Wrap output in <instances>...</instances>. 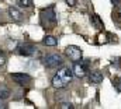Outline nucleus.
<instances>
[{"label":"nucleus","mask_w":121,"mask_h":109,"mask_svg":"<svg viewBox=\"0 0 121 109\" xmlns=\"http://www.w3.org/2000/svg\"><path fill=\"white\" fill-rule=\"evenodd\" d=\"M59 108H62V109H73V105H72L70 102H62Z\"/></svg>","instance_id":"nucleus-16"},{"label":"nucleus","mask_w":121,"mask_h":109,"mask_svg":"<svg viewBox=\"0 0 121 109\" xmlns=\"http://www.w3.org/2000/svg\"><path fill=\"white\" fill-rule=\"evenodd\" d=\"M113 85H114V88H116L118 92H121V76L120 77H116V78L113 80Z\"/></svg>","instance_id":"nucleus-14"},{"label":"nucleus","mask_w":121,"mask_h":109,"mask_svg":"<svg viewBox=\"0 0 121 109\" xmlns=\"http://www.w3.org/2000/svg\"><path fill=\"white\" fill-rule=\"evenodd\" d=\"M111 3H113L114 6H118V4H120V0H111Z\"/></svg>","instance_id":"nucleus-19"},{"label":"nucleus","mask_w":121,"mask_h":109,"mask_svg":"<svg viewBox=\"0 0 121 109\" xmlns=\"http://www.w3.org/2000/svg\"><path fill=\"white\" fill-rule=\"evenodd\" d=\"M16 51H17V53L18 54H21V56H27V57H32V56H35V54L38 53L37 46L32 45V43H21V45L17 46Z\"/></svg>","instance_id":"nucleus-4"},{"label":"nucleus","mask_w":121,"mask_h":109,"mask_svg":"<svg viewBox=\"0 0 121 109\" xmlns=\"http://www.w3.org/2000/svg\"><path fill=\"white\" fill-rule=\"evenodd\" d=\"M6 66V56L3 54V52L0 51V69Z\"/></svg>","instance_id":"nucleus-15"},{"label":"nucleus","mask_w":121,"mask_h":109,"mask_svg":"<svg viewBox=\"0 0 121 109\" xmlns=\"http://www.w3.org/2000/svg\"><path fill=\"white\" fill-rule=\"evenodd\" d=\"M72 70H73V74H75L78 78L86 77V74H87V60H86V63H82V60H80V63L75 62Z\"/></svg>","instance_id":"nucleus-6"},{"label":"nucleus","mask_w":121,"mask_h":109,"mask_svg":"<svg viewBox=\"0 0 121 109\" xmlns=\"http://www.w3.org/2000/svg\"><path fill=\"white\" fill-rule=\"evenodd\" d=\"M73 70H70L69 67H62L59 71L54 76V78H52V87L54 88H65L69 82L72 81V78H73Z\"/></svg>","instance_id":"nucleus-1"},{"label":"nucleus","mask_w":121,"mask_h":109,"mask_svg":"<svg viewBox=\"0 0 121 109\" xmlns=\"http://www.w3.org/2000/svg\"><path fill=\"white\" fill-rule=\"evenodd\" d=\"M116 16H117L118 18H121V4H118V6H117V10H116Z\"/></svg>","instance_id":"nucleus-17"},{"label":"nucleus","mask_w":121,"mask_h":109,"mask_svg":"<svg viewBox=\"0 0 121 109\" xmlns=\"http://www.w3.org/2000/svg\"><path fill=\"white\" fill-rule=\"evenodd\" d=\"M17 3L20 7H26V8L32 6V0H17Z\"/></svg>","instance_id":"nucleus-13"},{"label":"nucleus","mask_w":121,"mask_h":109,"mask_svg":"<svg viewBox=\"0 0 121 109\" xmlns=\"http://www.w3.org/2000/svg\"><path fill=\"white\" fill-rule=\"evenodd\" d=\"M44 45H47V46H56L58 45V39L55 36L48 35V36L44 38Z\"/></svg>","instance_id":"nucleus-12"},{"label":"nucleus","mask_w":121,"mask_h":109,"mask_svg":"<svg viewBox=\"0 0 121 109\" xmlns=\"http://www.w3.org/2000/svg\"><path fill=\"white\" fill-rule=\"evenodd\" d=\"M10 90L4 85V84H0V99L1 101H4V99H7L9 97H10Z\"/></svg>","instance_id":"nucleus-11"},{"label":"nucleus","mask_w":121,"mask_h":109,"mask_svg":"<svg viewBox=\"0 0 121 109\" xmlns=\"http://www.w3.org/2000/svg\"><path fill=\"white\" fill-rule=\"evenodd\" d=\"M0 108H7L6 105H3V104H0Z\"/></svg>","instance_id":"nucleus-20"},{"label":"nucleus","mask_w":121,"mask_h":109,"mask_svg":"<svg viewBox=\"0 0 121 109\" xmlns=\"http://www.w3.org/2000/svg\"><path fill=\"white\" fill-rule=\"evenodd\" d=\"M9 14H10V17L14 20V21H17V23H20V21H23V13L17 8V7H9Z\"/></svg>","instance_id":"nucleus-9"},{"label":"nucleus","mask_w":121,"mask_h":109,"mask_svg":"<svg viewBox=\"0 0 121 109\" xmlns=\"http://www.w3.org/2000/svg\"><path fill=\"white\" fill-rule=\"evenodd\" d=\"M44 64L48 67V69H56V67H59L63 64V59H62V56L60 54H47L45 56V59H44Z\"/></svg>","instance_id":"nucleus-3"},{"label":"nucleus","mask_w":121,"mask_h":109,"mask_svg":"<svg viewBox=\"0 0 121 109\" xmlns=\"http://www.w3.org/2000/svg\"><path fill=\"white\" fill-rule=\"evenodd\" d=\"M66 3H68L69 6H75V4H76V0H66Z\"/></svg>","instance_id":"nucleus-18"},{"label":"nucleus","mask_w":121,"mask_h":109,"mask_svg":"<svg viewBox=\"0 0 121 109\" xmlns=\"http://www.w3.org/2000/svg\"><path fill=\"white\" fill-rule=\"evenodd\" d=\"M90 23H91V25H93L94 28H97V29H103V28H104L103 21H101V20H100V17H99V16H96V14L90 16Z\"/></svg>","instance_id":"nucleus-10"},{"label":"nucleus","mask_w":121,"mask_h":109,"mask_svg":"<svg viewBox=\"0 0 121 109\" xmlns=\"http://www.w3.org/2000/svg\"><path fill=\"white\" fill-rule=\"evenodd\" d=\"M103 80H104V76H103L100 71H93V73L89 74V81H90V84H93V85L101 84Z\"/></svg>","instance_id":"nucleus-8"},{"label":"nucleus","mask_w":121,"mask_h":109,"mask_svg":"<svg viewBox=\"0 0 121 109\" xmlns=\"http://www.w3.org/2000/svg\"><path fill=\"white\" fill-rule=\"evenodd\" d=\"M11 78L13 81L18 85H27L31 82V76L26 74V73H13L11 74Z\"/></svg>","instance_id":"nucleus-7"},{"label":"nucleus","mask_w":121,"mask_h":109,"mask_svg":"<svg viewBox=\"0 0 121 109\" xmlns=\"http://www.w3.org/2000/svg\"><path fill=\"white\" fill-rule=\"evenodd\" d=\"M41 21L45 27H51V25H55L58 18H56V14H55V8L54 6H49L44 10H41Z\"/></svg>","instance_id":"nucleus-2"},{"label":"nucleus","mask_w":121,"mask_h":109,"mask_svg":"<svg viewBox=\"0 0 121 109\" xmlns=\"http://www.w3.org/2000/svg\"><path fill=\"white\" fill-rule=\"evenodd\" d=\"M65 52H66V56H68L72 62H80L82 57H83L82 49H80L79 46H76V45H69Z\"/></svg>","instance_id":"nucleus-5"}]
</instances>
